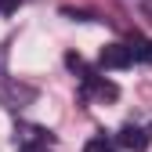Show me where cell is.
Listing matches in <instances>:
<instances>
[{"mask_svg":"<svg viewBox=\"0 0 152 152\" xmlns=\"http://www.w3.org/2000/svg\"><path fill=\"white\" fill-rule=\"evenodd\" d=\"M116 141H120L123 148H130V152H141V148L148 145V134H145L141 127H134V123H127V127L120 130V134H116Z\"/></svg>","mask_w":152,"mask_h":152,"instance_id":"cell-2","label":"cell"},{"mask_svg":"<svg viewBox=\"0 0 152 152\" xmlns=\"http://www.w3.org/2000/svg\"><path fill=\"white\" fill-rule=\"evenodd\" d=\"M98 62H102V69H127L134 58H130V47L127 44H105L102 54H98Z\"/></svg>","mask_w":152,"mask_h":152,"instance_id":"cell-1","label":"cell"},{"mask_svg":"<svg viewBox=\"0 0 152 152\" xmlns=\"http://www.w3.org/2000/svg\"><path fill=\"white\" fill-rule=\"evenodd\" d=\"M83 152H112V141H109L105 134H94V138L83 145Z\"/></svg>","mask_w":152,"mask_h":152,"instance_id":"cell-5","label":"cell"},{"mask_svg":"<svg viewBox=\"0 0 152 152\" xmlns=\"http://www.w3.org/2000/svg\"><path fill=\"white\" fill-rule=\"evenodd\" d=\"M18 152H51V148H47V141H26Z\"/></svg>","mask_w":152,"mask_h":152,"instance_id":"cell-6","label":"cell"},{"mask_svg":"<svg viewBox=\"0 0 152 152\" xmlns=\"http://www.w3.org/2000/svg\"><path fill=\"white\" fill-rule=\"evenodd\" d=\"M130 58L134 62H152V40H134L130 44Z\"/></svg>","mask_w":152,"mask_h":152,"instance_id":"cell-4","label":"cell"},{"mask_svg":"<svg viewBox=\"0 0 152 152\" xmlns=\"http://www.w3.org/2000/svg\"><path fill=\"white\" fill-rule=\"evenodd\" d=\"M18 4H22V0H0V15H11Z\"/></svg>","mask_w":152,"mask_h":152,"instance_id":"cell-7","label":"cell"},{"mask_svg":"<svg viewBox=\"0 0 152 152\" xmlns=\"http://www.w3.org/2000/svg\"><path fill=\"white\" fill-rule=\"evenodd\" d=\"M83 87H87V91H94L102 102H116V98H120V87H116V83H109V80H98V76H91Z\"/></svg>","mask_w":152,"mask_h":152,"instance_id":"cell-3","label":"cell"}]
</instances>
